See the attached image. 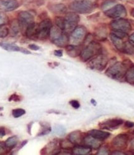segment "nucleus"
Listing matches in <instances>:
<instances>
[{"label":"nucleus","instance_id":"15","mask_svg":"<svg viewBox=\"0 0 134 155\" xmlns=\"http://www.w3.org/2000/svg\"><path fill=\"white\" fill-rule=\"evenodd\" d=\"M19 6L18 0H0V10L3 12H13Z\"/></svg>","mask_w":134,"mask_h":155},{"label":"nucleus","instance_id":"13","mask_svg":"<svg viewBox=\"0 0 134 155\" xmlns=\"http://www.w3.org/2000/svg\"><path fill=\"white\" fill-rule=\"evenodd\" d=\"M124 123V120L120 118H112L104 121L101 123H99V126L101 128L113 130L119 128Z\"/></svg>","mask_w":134,"mask_h":155},{"label":"nucleus","instance_id":"37","mask_svg":"<svg viewBox=\"0 0 134 155\" xmlns=\"http://www.w3.org/2000/svg\"><path fill=\"white\" fill-rule=\"evenodd\" d=\"M65 131V129L62 126H57L55 127V132L59 134L60 135H62V134H64Z\"/></svg>","mask_w":134,"mask_h":155},{"label":"nucleus","instance_id":"34","mask_svg":"<svg viewBox=\"0 0 134 155\" xmlns=\"http://www.w3.org/2000/svg\"><path fill=\"white\" fill-rule=\"evenodd\" d=\"M9 22V19L8 16L4 13H0V26L6 25Z\"/></svg>","mask_w":134,"mask_h":155},{"label":"nucleus","instance_id":"25","mask_svg":"<svg viewBox=\"0 0 134 155\" xmlns=\"http://www.w3.org/2000/svg\"><path fill=\"white\" fill-rule=\"evenodd\" d=\"M20 29V26L19 24V22L18 19H13L9 23V33H10L11 36H16L19 32Z\"/></svg>","mask_w":134,"mask_h":155},{"label":"nucleus","instance_id":"3","mask_svg":"<svg viewBox=\"0 0 134 155\" xmlns=\"http://www.w3.org/2000/svg\"><path fill=\"white\" fill-rule=\"evenodd\" d=\"M49 38L52 43L60 48H65L70 42L69 35L56 26H52Z\"/></svg>","mask_w":134,"mask_h":155},{"label":"nucleus","instance_id":"27","mask_svg":"<svg viewBox=\"0 0 134 155\" xmlns=\"http://www.w3.org/2000/svg\"><path fill=\"white\" fill-rule=\"evenodd\" d=\"M18 143V138L16 136L11 137L9 138L6 141H5V145L9 149H13L14 148Z\"/></svg>","mask_w":134,"mask_h":155},{"label":"nucleus","instance_id":"9","mask_svg":"<svg viewBox=\"0 0 134 155\" xmlns=\"http://www.w3.org/2000/svg\"><path fill=\"white\" fill-rule=\"evenodd\" d=\"M64 31L67 34H71L73 30L78 26L80 21V16L76 13L69 12L65 15Z\"/></svg>","mask_w":134,"mask_h":155},{"label":"nucleus","instance_id":"22","mask_svg":"<svg viewBox=\"0 0 134 155\" xmlns=\"http://www.w3.org/2000/svg\"><path fill=\"white\" fill-rule=\"evenodd\" d=\"M94 36L98 41H104L106 39L107 36V31L106 26H100L97 27L94 31Z\"/></svg>","mask_w":134,"mask_h":155},{"label":"nucleus","instance_id":"29","mask_svg":"<svg viewBox=\"0 0 134 155\" xmlns=\"http://www.w3.org/2000/svg\"><path fill=\"white\" fill-rule=\"evenodd\" d=\"M60 148L63 150H72L73 148L75 147L74 144H73L69 139L67 140H62L60 141Z\"/></svg>","mask_w":134,"mask_h":155},{"label":"nucleus","instance_id":"44","mask_svg":"<svg viewBox=\"0 0 134 155\" xmlns=\"http://www.w3.org/2000/svg\"><path fill=\"white\" fill-rule=\"evenodd\" d=\"M5 135V130L3 127H0V138H2Z\"/></svg>","mask_w":134,"mask_h":155},{"label":"nucleus","instance_id":"36","mask_svg":"<svg viewBox=\"0 0 134 155\" xmlns=\"http://www.w3.org/2000/svg\"><path fill=\"white\" fill-rule=\"evenodd\" d=\"M9 150L5 145V142L0 141V154H6Z\"/></svg>","mask_w":134,"mask_h":155},{"label":"nucleus","instance_id":"7","mask_svg":"<svg viewBox=\"0 0 134 155\" xmlns=\"http://www.w3.org/2000/svg\"><path fill=\"white\" fill-rule=\"evenodd\" d=\"M110 26L114 32H121L127 35L131 31L132 26L127 19L120 18L115 19L110 23Z\"/></svg>","mask_w":134,"mask_h":155},{"label":"nucleus","instance_id":"11","mask_svg":"<svg viewBox=\"0 0 134 155\" xmlns=\"http://www.w3.org/2000/svg\"><path fill=\"white\" fill-rule=\"evenodd\" d=\"M104 14L110 18L120 19L127 16V10L124 5L119 4L106 10Z\"/></svg>","mask_w":134,"mask_h":155},{"label":"nucleus","instance_id":"2","mask_svg":"<svg viewBox=\"0 0 134 155\" xmlns=\"http://www.w3.org/2000/svg\"><path fill=\"white\" fill-rule=\"evenodd\" d=\"M96 0H75L70 3L69 7L73 12L79 14H88L97 8Z\"/></svg>","mask_w":134,"mask_h":155},{"label":"nucleus","instance_id":"48","mask_svg":"<svg viewBox=\"0 0 134 155\" xmlns=\"http://www.w3.org/2000/svg\"><path fill=\"white\" fill-rule=\"evenodd\" d=\"M120 1H121V0H120Z\"/></svg>","mask_w":134,"mask_h":155},{"label":"nucleus","instance_id":"1","mask_svg":"<svg viewBox=\"0 0 134 155\" xmlns=\"http://www.w3.org/2000/svg\"><path fill=\"white\" fill-rule=\"evenodd\" d=\"M132 66L129 65L127 61L125 62H117L110 65L106 71V75L110 78L122 81L126 80V75L127 70Z\"/></svg>","mask_w":134,"mask_h":155},{"label":"nucleus","instance_id":"28","mask_svg":"<svg viewBox=\"0 0 134 155\" xmlns=\"http://www.w3.org/2000/svg\"><path fill=\"white\" fill-rule=\"evenodd\" d=\"M126 80L131 84H134V65L130 67L127 71Z\"/></svg>","mask_w":134,"mask_h":155},{"label":"nucleus","instance_id":"16","mask_svg":"<svg viewBox=\"0 0 134 155\" xmlns=\"http://www.w3.org/2000/svg\"><path fill=\"white\" fill-rule=\"evenodd\" d=\"M83 145L91 148V149L98 150L101 146V141L94 138L90 135H88L84 138Z\"/></svg>","mask_w":134,"mask_h":155},{"label":"nucleus","instance_id":"10","mask_svg":"<svg viewBox=\"0 0 134 155\" xmlns=\"http://www.w3.org/2000/svg\"><path fill=\"white\" fill-rule=\"evenodd\" d=\"M18 20L21 30L25 32L29 25L34 23V16L29 11H22L18 13Z\"/></svg>","mask_w":134,"mask_h":155},{"label":"nucleus","instance_id":"39","mask_svg":"<svg viewBox=\"0 0 134 155\" xmlns=\"http://www.w3.org/2000/svg\"><path fill=\"white\" fill-rule=\"evenodd\" d=\"M129 151L132 153L134 154V138L132 139L130 141V145H129Z\"/></svg>","mask_w":134,"mask_h":155},{"label":"nucleus","instance_id":"47","mask_svg":"<svg viewBox=\"0 0 134 155\" xmlns=\"http://www.w3.org/2000/svg\"><path fill=\"white\" fill-rule=\"evenodd\" d=\"M131 15L133 17H134V9H133L131 12Z\"/></svg>","mask_w":134,"mask_h":155},{"label":"nucleus","instance_id":"38","mask_svg":"<svg viewBox=\"0 0 134 155\" xmlns=\"http://www.w3.org/2000/svg\"><path fill=\"white\" fill-rule=\"evenodd\" d=\"M70 105H71L73 108H76V109L79 108L80 106V103L78 102L77 101H75V100H73V101H70Z\"/></svg>","mask_w":134,"mask_h":155},{"label":"nucleus","instance_id":"43","mask_svg":"<svg viewBox=\"0 0 134 155\" xmlns=\"http://www.w3.org/2000/svg\"><path fill=\"white\" fill-rule=\"evenodd\" d=\"M29 48L31 50H34V51H37L39 49V47L37 46L36 44H30L29 46Z\"/></svg>","mask_w":134,"mask_h":155},{"label":"nucleus","instance_id":"18","mask_svg":"<svg viewBox=\"0 0 134 155\" xmlns=\"http://www.w3.org/2000/svg\"><path fill=\"white\" fill-rule=\"evenodd\" d=\"M0 47H2L3 49L9 52H21L24 54H30V52L28 51L26 49L21 48L16 44L12 43H8V42H0Z\"/></svg>","mask_w":134,"mask_h":155},{"label":"nucleus","instance_id":"30","mask_svg":"<svg viewBox=\"0 0 134 155\" xmlns=\"http://www.w3.org/2000/svg\"><path fill=\"white\" fill-rule=\"evenodd\" d=\"M123 52H124L129 54L134 55V44L132 43L130 41L125 42Z\"/></svg>","mask_w":134,"mask_h":155},{"label":"nucleus","instance_id":"5","mask_svg":"<svg viewBox=\"0 0 134 155\" xmlns=\"http://www.w3.org/2000/svg\"><path fill=\"white\" fill-rule=\"evenodd\" d=\"M52 27V21L50 19H44L37 25L34 39L43 41L47 39L49 36Z\"/></svg>","mask_w":134,"mask_h":155},{"label":"nucleus","instance_id":"14","mask_svg":"<svg viewBox=\"0 0 134 155\" xmlns=\"http://www.w3.org/2000/svg\"><path fill=\"white\" fill-rule=\"evenodd\" d=\"M60 141L57 140H54L50 142L42 149L41 153L44 154H57L60 152Z\"/></svg>","mask_w":134,"mask_h":155},{"label":"nucleus","instance_id":"26","mask_svg":"<svg viewBox=\"0 0 134 155\" xmlns=\"http://www.w3.org/2000/svg\"><path fill=\"white\" fill-rule=\"evenodd\" d=\"M37 25H36L35 23H33L29 25L25 31V34L26 36L29 38H34L37 31Z\"/></svg>","mask_w":134,"mask_h":155},{"label":"nucleus","instance_id":"33","mask_svg":"<svg viewBox=\"0 0 134 155\" xmlns=\"http://www.w3.org/2000/svg\"><path fill=\"white\" fill-rule=\"evenodd\" d=\"M12 113H13V115L14 117L18 118V117H20L23 115H24L26 112H25V110L22 108H16V109H14L13 110Z\"/></svg>","mask_w":134,"mask_h":155},{"label":"nucleus","instance_id":"45","mask_svg":"<svg viewBox=\"0 0 134 155\" xmlns=\"http://www.w3.org/2000/svg\"><path fill=\"white\" fill-rule=\"evenodd\" d=\"M125 154L124 153H123L119 150H115L114 151H113L111 153V154Z\"/></svg>","mask_w":134,"mask_h":155},{"label":"nucleus","instance_id":"42","mask_svg":"<svg viewBox=\"0 0 134 155\" xmlns=\"http://www.w3.org/2000/svg\"><path fill=\"white\" fill-rule=\"evenodd\" d=\"M54 54L56 56L62 57L63 56V51L62 50H56L54 51Z\"/></svg>","mask_w":134,"mask_h":155},{"label":"nucleus","instance_id":"32","mask_svg":"<svg viewBox=\"0 0 134 155\" xmlns=\"http://www.w3.org/2000/svg\"><path fill=\"white\" fill-rule=\"evenodd\" d=\"M9 34V28L5 25L0 26V38H6Z\"/></svg>","mask_w":134,"mask_h":155},{"label":"nucleus","instance_id":"20","mask_svg":"<svg viewBox=\"0 0 134 155\" xmlns=\"http://www.w3.org/2000/svg\"><path fill=\"white\" fill-rule=\"evenodd\" d=\"M88 134L89 135L101 141L106 140L110 135V133L99 130H91L88 132Z\"/></svg>","mask_w":134,"mask_h":155},{"label":"nucleus","instance_id":"46","mask_svg":"<svg viewBox=\"0 0 134 155\" xmlns=\"http://www.w3.org/2000/svg\"><path fill=\"white\" fill-rule=\"evenodd\" d=\"M129 41L131 42L132 43L134 44V32L132 33V34L130 36V37H129Z\"/></svg>","mask_w":134,"mask_h":155},{"label":"nucleus","instance_id":"19","mask_svg":"<svg viewBox=\"0 0 134 155\" xmlns=\"http://www.w3.org/2000/svg\"><path fill=\"white\" fill-rule=\"evenodd\" d=\"M66 52L69 56L72 58H76L80 56L82 51V48L80 45H73V44H69L65 47Z\"/></svg>","mask_w":134,"mask_h":155},{"label":"nucleus","instance_id":"23","mask_svg":"<svg viewBox=\"0 0 134 155\" xmlns=\"http://www.w3.org/2000/svg\"><path fill=\"white\" fill-rule=\"evenodd\" d=\"M109 37L111 42H113V45L115 46V48L120 51H123L124 48L125 42L123 41L122 39L117 37L114 34H113V33L110 34Z\"/></svg>","mask_w":134,"mask_h":155},{"label":"nucleus","instance_id":"21","mask_svg":"<svg viewBox=\"0 0 134 155\" xmlns=\"http://www.w3.org/2000/svg\"><path fill=\"white\" fill-rule=\"evenodd\" d=\"M48 8L52 13L55 15L65 14L67 11V8L62 3L50 4L48 6Z\"/></svg>","mask_w":134,"mask_h":155},{"label":"nucleus","instance_id":"6","mask_svg":"<svg viewBox=\"0 0 134 155\" xmlns=\"http://www.w3.org/2000/svg\"><path fill=\"white\" fill-rule=\"evenodd\" d=\"M108 61L109 59L107 56L101 53L89 60L87 65L91 69L102 71L106 68Z\"/></svg>","mask_w":134,"mask_h":155},{"label":"nucleus","instance_id":"35","mask_svg":"<svg viewBox=\"0 0 134 155\" xmlns=\"http://www.w3.org/2000/svg\"><path fill=\"white\" fill-rule=\"evenodd\" d=\"M98 151L97 153V154H109L110 151L109 150V148L106 146L101 147L98 149Z\"/></svg>","mask_w":134,"mask_h":155},{"label":"nucleus","instance_id":"17","mask_svg":"<svg viewBox=\"0 0 134 155\" xmlns=\"http://www.w3.org/2000/svg\"><path fill=\"white\" fill-rule=\"evenodd\" d=\"M84 138L83 133L78 130L72 132L68 136V139L75 145H82Z\"/></svg>","mask_w":134,"mask_h":155},{"label":"nucleus","instance_id":"31","mask_svg":"<svg viewBox=\"0 0 134 155\" xmlns=\"http://www.w3.org/2000/svg\"><path fill=\"white\" fill-rule=\"evenodd\" d=\"M55 23L56 26H57L62 30L64 31L65 29V18L62 16H56L55 18Z\"/></svg>","mask_w":134,"mask_h":155},{"label":"nucleus","instance_id":"40","mask_svg":"<svg viewBox=\"0 0 134 155\" xmlns=\"http://www.w3.org/2000/svg\"><path fill=\"white\" fill-rule=\"evenodd\" d=\"M125 126L127 127V128H131L132 127H134V123L132 122V121H127L125 122Z\"/></svg>","mask_w":134,"mask_h":155},{"label":"nucleus","instance_id":"24","mask_svg":"<svg viewBox=\"0 0 134 155\" xmlns=\"http://www.w3.org/2000/svg\"><path fill=\"white\" fill-rule=\"evenodd\" d=\"M91 148L86 146L76 145L72 149V154L75 155H86L91 152Z\"/></svg>","mask_w":134,"mask_h":155},{"label":"nucleus","instance_id":"4","mask_svg":"<svg viewBox=\"0 0 134 155\" xmlns=\"http://www.w3.org/2000/svg\"><path fill=\"white\" fill-rule=\"evenodd\" d=\"M102 46L97 42L93 41L86 45L85 48L82 49L80 54V58L83 62L89 61L97 55L101 54Z\"/></svg>","mask_w":134,"mask_h":155},{"label":"nucleus","instance_id":"41","mask_svg":"<svg viewBox=\"0 0 134 155\" xmlns=\"http://www.w3.org/2000/svg\"><path fill=\"white\" fill-rule=\"evenodd\" d=\"M19 101V97H18L16 94H13L9 98V101Z\"/></svg>","mask_w":134,"mask_h":155},{"label":"nucleus","instance_id":"12","mask_svg":"<svg viewBox=\"0 0 134 155\" xmlns=\"http://www.w3.org/2000/svg\"><path fill=\"white\" fill-rule=\"evenodd\" d=\"M129 137L126 134L117 135L111 142V146L115 150L122 151L126 150L128 145Z\"/></svg>","mask_w":134,"mask_h":155},{"label":"nucleus","instance_id":"8","mask_svg":"<svg viewBox=\"0 0 134 155\" xmlns=\"http://www.w3.org/2000/svg\"><path fill=\"white\" fill-rule=\"evenodd\" d=\"M86 35L87 30L85 26H77L69 36L70 42L73 45H81L84 42Z\"/></svg>","mask_w":134,"mask_h":155}]
</instances>
